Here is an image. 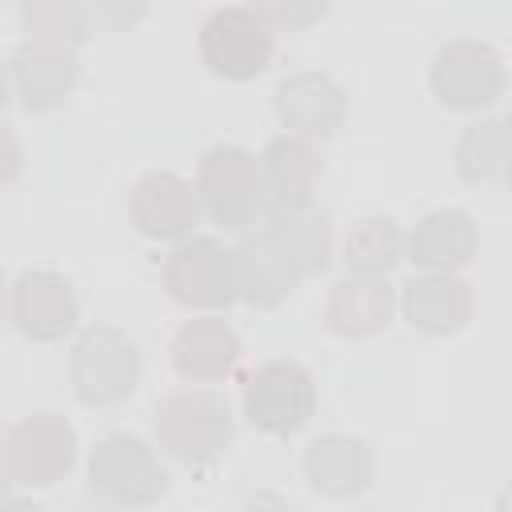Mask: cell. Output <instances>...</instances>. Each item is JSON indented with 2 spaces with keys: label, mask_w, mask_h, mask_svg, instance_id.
Wrapping results in <instances>:
<instances>
[{
  "label": "cell",
  "mask_w": 512,
  "mask_h": 512,
  "mask_svg": "<svg viewBox=\"0 0 512 512\" xmlns=\"http://www.w3.org/2000/svg\"><path fill=\"white\" fill-rule=\"evenodd\" d=\"M276 116L300 140H324L344 124V88L328 72H292L272 92Z\"/></svg>",
  "instance_id": "8fae6325"
},
{
  "label": "cell",
  "mask_w": 512,
  "mask_h": 512,
  "mask_svg": "<svg viewBox=\"0 0 512 512\" xmlns=\"http://www.w3.org/2000/svg\"><path fill=\"white\" fill-rule=\"evenodd\" d=\"M500 56L480 40H448L432 60V88L452 108H484L500 92Z\"/></svg>",
  "instance_id": "9c48e42d"
},
{
  "label": "cell",
  "mask_w": 512,
  "mask_h": 512,
  "mask_svg": "<svg viewBox=\"0 0 512 512\" xmlns=\"http://www.w3.org/2000/svg\"><path fill=\"white\" fill-rule=\"evenodd\" d=\"M408 252L416 264L424 268H452V264H464L472 252H476V228L464 212L456 208H436L428 212L412 236H408Z\"/></svg>",
  "instance_id": "44dd1931"
},
{
  "label": "cell",
  "mask_w": 512,
  "mask_h": 512,
  "mask_svg": "<svg viewBox=\"0 0 512 512\" xmlns=\"http://www.w3.org/2000/svg\"><path fill=\"white\" fill-rule=\"evenodd\" d=\"M76 512H124L120 504H108V500H84Z\"/></svg>",
  "instance_id": "f1b7e54d"
},
{
  "label": "cell",
  "mask_w": 512,
  "mask_h": 512,
  "mask_svg": "<svg viewBox=\"0 0 512 512\" xmlns=\"http://www.w3.org/2000/svg\"><path fill=\"white\" fill-rule=\"evenodd\" d=\"M400 228L392 216H364L344 236V264L356 276H380L400 260Z\"/></svg>",
  "instance_id": "7402d4cb"
},
{
  "label": "cell",
  "mask_w": 512,
  "mask_h": 512,
  "mask_svg": "<svg viewBox=\"0 0 512 512\" xmlns=\"http://www.w3.org/2000/svg\"><path fill=\"white\" fill-rule=\"evenodd\" d=\"M200 52L212 72L248 80L272 56V24L256 8H216L200 28Z\"/></svg>",
  "instance_id": "52a82bcc"
},
{
  "label": "cell",
  "mask_w": 512,
  "mask_h": 512,
  "mask_svg": "<svg viewBox=\"0 0 512 512\" xmlns=\"http://www.w3.org/2000/svg\"><path fill=\"white\" fill-rule=\"evenodd\" d=\"M240 356V336L220 316L188 320L172 340V364L184 380H220Z\"/></svg>",
  "instance_id": "9a60e30c"
},
{
  "label": "cell",
  "mask_w": 512,
  "mask_h": 512,
  "mask_svg": "<svg viewBox=\"0 0 512 512\" xmlns=\"http://www.w3.org/2000/svg\"><path fill=\"white\" fill-rule=\"evenodd\" d=\"M460 172L468 180H496L504 176V124L480 120L460 140Z\"/></svg>",
  "instance_id": "603a6c76"
},
{
  "label": "cell",
  "mask_w": 512,
  "mask_h": 512,
  "mask_svg": "<svg viewBox=\"0 0 512 512\" xmlns=\"http://www.w3.org/2000/svg\"><path fill=\"white\" fill-rule=\"evenodd\" d=\"M404 312L424 332H456L472 316V292L460 276L428 272L404 284Z\"/></svg>",
  "instance_id": "ac0fdd59"
},
{
  "label": "cell",
  "mask_w": 512,
  "mask_h": 512,
  "mask_svg": "<svg viewBox=\"0 0 512 512\" xmlns=\"http://www.w3.org/2000/svg\"><path fill=\"white\" fill-rule=\"evenodd\" d=\"M200 208L224 228H248L260 216V180H256V156L240 144H212L200 160L196 176Z\"/></svg>",
  "instance_id": "277c9868"
},
{
  "label": "cell",
  "mask_w": 512,
  "mask_h": 512,
  "mask_svg": "<svg viewBox=\"0 0 512 512\" xmlns=\"http://www.w3.org/2000/svg\"><path fill=\"white\" fill-rule=\"evenodd\" d=\"M76 72L80 68H76L72 48H60V44L24 40L12 56V84L28 112H48L64 104L76 84Z\"/></svg>",
  "instance_id": "5bb4252c"
},
{
  "label": "cell",
  "mask_w": 512,
  "mask_h": 512,
  "mask_svg": "<svg viewBox=\"0 0 512 512\" xmlns=\"http://www.w3.org/2000/svg\"><path fill=\"white\" fill-rule=\"evenodd\" d=\"M0 512H44V508L32 500H8V504H0Z\"/></svg>",
  "instance_id": "f546056e"
},
{
  "label": "cell",
  "mask_w": 512,
  "mask_h": 512,
  "mask_svg": "<svg viewBox=\"0 0 512 512\" xmlns=\"http://www.w3.org/2000/svg\"><path fill=\"white\" fill-rule=\"evenodd\" d=\"M304 472H308L312 488H320L328 496H352L372 480V452L364 440L332 432V436H320L308 444Z\"/></svg>",
  "instance_id": "e0dca14e"
},
{
  "label": "cell",
  "mask_w": 512,
  "mask_h": 512,
  "mask_svg": "<svg viewBox=\"0 0 512 512\" xmlns=\"http://www.w3.org/2000/svg\"><path fill=\"white\" fill-rule=\"evenodd\" d=\"M8 104V68H4V60H0V108Z\"/></svg>",
  "instance_id": "4dcf8cb0"
},
{
  "label": "cell",
  "mask_w": 512,
  "mask_h": 512,
  "mask_svg": "<svg viewBox=\"0 0 512 512\" xmlns=\"http://www.w3.org/2000/svg\"><path fill=\"white\" fill-rule=\"evenodd\" d=\"M256 180H260V200H272V212H296L312 204L320 160L308 140L288 132L268 140V148L256 160Z\"/></svg>",
  "instance_id": "7c38bea8"
},
{
  "label": "cell",
  "mask_w": 512,
  "mask_h": 512,
  "mask_svg": "<svg viewBox=\"0 0 512 512\" xmlns=\"http://www.w3.org/2000/svg\"><path fill=\"white\" fill-rule=\"evenodd\" d=\"M260 232L280 248V256L292 264L296 276H312L332 260V228L324 212H312V208L272 212Z\"/></svg>",
  "instance_id": "d6986e66"
},
{
  "label": "cell",
  "mask_w": 512,
  "mask_h": 512,
  "mask_svg": "<svg viewBox=\"0 0 512 512\" xmlns=\"http://www.w3.org/2000/svg\"><path fill=\"white\" fill-rule=\"evenodd\" d=\"M156 440L188 468L216 464L232 444V408L212 388L168 392L156 404Z\"/></svg>",
  "instance_id": "6da1fadb"
},
{
  "label": "cell",
  "mask_w": 512,
  "mask_h": 512,
  "mask_svg": "<svg viewBox=\"0 0 512 512\" xmlns=\"http://www.w3.org/2000/svg\"><path fill=\"white\" fill-rule=\"evenodd\" d=\"M240 512H292V504H288L280 492H268V488H264V492H252Z\"/></svg>",
  "instance_id": "4316f807"
},
{
  "label": "cell",
  "mask_w": 512,
  "mask_h": 512,
  "mask_svg": "<svg viewBox=\"0 0 512 512\" xmlns=\"http://www.w3.org/2000/svg\"><path fill=\"white\" fill-rule=\"evenodd\" d=\"M140 380V352L136 344L112 328H88L72 348V388L84 404H116Z\"/></svg>",
  "instance_id": "3957f363"
},
{
  "label": "cell",
  "mask_w": 512,
  "mask_h": 512,
  "mask_svg": "<svg viewBox=\"0 0 512 512\" xmlns=\"http://www.w3.org/2000/svg\"><path fill=\"white\" fill-rule=\"evenodd\" d=\"M8 480H12V476H8V432L0 428V488H4Z\"/></svg>",
  "instance_id": "83f0119b"
},
{
  "label": "cell",
  "mask_w": 512,
  "mask_h": 512,
  "mask_svg": "<svg viewBox=\"0 0 512 512\" xmlns=\"http://www.w3.org/2000/svg\"><path fill=\"white\" fill-rule=\"evenodd\" d=\"M4 292H8V288H4V276H0V312H4Z\"/></svg>",
  "instance_id": "1f68e13d"
},
{
  "label": "cell",
  "mask_w": 512,
  "mask_h": 512,
  "mask_svg": "<svg viewBox=\"0 0 512 512\" xmlns=\"http://www.w3.org/2000/svg\"><path fill=\"white\" fill-rule=\"evenodd\" d=\"M76 460V432L64 416L36 412L8 432V476L24 484H52Z\"/></svg>",
  "instance_id": "ba28073f"
},
{
  "label": "cell",
  "mask_w": 512,
  "mask_h": 512,
  "mask_svg": "<svg viewBox=\"0 0 512 512\" xmlns=\"http://www.w3.org/2000/svg\"><path fill=\"white\" fill-rule=\"evenodd\" d=\"M128 212H132V224L144 236H152V240H180L200 220V196H196V184H188L184 176L156 168V172H144L132 184Z\"/></svg>",
  "instance_id": "30bf717a"
},
{
  "label": "cell",
  "mask_w": 512,
  "mask_h": 512,
  "mask_svg": "<svg viewBox=\"0 0 512 512\" xmlns=\"http://www.w3.org/2000/svg\"><path fill=\"white\" fill-rule=\"evenodd\" d=\"M160 276H164V288L180 304H192V308H224V304H232L240 296L236 252L216 236L180 240L168 252Z\"/></svg>",
  "instance_id": "7a4b0ae2"
},
{
  "label": "cell",
  "mask_w": 512,
  "mask_h": 512,
  "mask_svg": "<svg viewBox=\"0 0 512 512\" xmlns=\"http://www.w3.org/2000/svg\"><path fill=\"white\" fill-rule=\"evenodd\" d=\"M316 408L312 372L296 360H268L244 380V416L272 436L296 432Z\"/></svg>",
  "instance_id": "5b68a950"
},
{
  "label": "cell",
  "mask_w": 512,
  "mask_h": 512,
  "mask_svg": "<svg viewBox=\"0 0 512 512\" xmlns=\"http://www.w3.org/2000/svg\"><path fill=\"white\" fill-rule=\"evenodd\" d=\"M12 320L32 340H60L76 324L72 284L52 268H28L12 284Z\"/></svg>",
  "instance_id": "4fadbf2b"
},
{
  "label": "cell",
  "mask_w": 512,
  "mask_h": 512,
  "mask_svg": "<svg viewBox=\"0 0 512 512\" xmlns=\"http://www.w3.org/2000/svg\"><path fill=\"white\" fill-rule=\"evenodd\" d=\"M20 160H24V152H20L16 132L8 124H0V184H8L20 172Z\"/></svg>",
  "instance_id": "484cf974"
},
{
  "label": "cell",
  "mask_w": 512,
  "mask_h": 512,
  "mask_svg": "<svg viewBox=\"0 0 512 512\" xmlns=\"http://www.w3.org/2000/svg\"><path fill=\"white\" fill-rule=\"evenodd\" d=\"M232 252H236V284H240V296L248 304L272 308V304H280L288 296L296 272L264 232L244 236Z\"/></svg>",
  "instance_id": "ffe728a7"
},
{
  "label": "cell",
  "mask_w": 512,
  "mask_h": 512,
  "mask_svg": "<svg viewBox=\"0 0 512 512\" xmlns=\"http://www.w3.org/2000/svg\"><path fill=\"white\" fill-rule=\"evenodd\" d=\"M20 20L32 32V40L60 44V48H72L88 28L84 8H76V4H24Z\"/></svg>",
  "instance_id": "cb8c5ba5"
},
{
  "label": "cell",
  "mask_w": 512,
  "mask_h": 512,
  "mask_svg": "<svg viewBox=\"0 0 512 512\" xmlns=\"http://www.w3.org/2000/svg\"><path fill=\"white\" fill-rule=\"evenodd\" d=\"M88 480L112 504H152L168 488V472L156 460V452L128 432H112L92 448Z\"/></svg>",
  "instance_id": "8992f818"
},
{
  "label": "cell",
  "mask_w": 512,
  "mask_h": 512,
  "mask_svg": "<svg viewBox=\"0 0 512 512\" xmlns=\"http://www.w3.org/2000/svg\"><path fill=\"white\" fill-rule=\"evenodd\" d=\"M324 320L340 336H372L392 320V288L380 276H356L348 272L344 280L332 284Z\"/></svg>",
  "instance_id": "2e32d148"
},
{
  "label": "cell",
  "mask_w": 512,
  "mask_h": 512,
  "mask_svg": "<svg viewBox=\"0 0 512 512\" xmlns=\"http://www.w3.org/2000/svg\"><path fill=\"white\" fill-rule=\"evenodd\" d=\"M260 20H280V24H304V20H316L324 16V4H268V8H256Z\"/></svg>",
  "instance_id": "d4e9b609"
}]
</instances>
